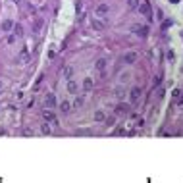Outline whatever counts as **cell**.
<instances>
[{
	"label": "cell",
	"instance_id": "6da1fadb",
	"mask_svg": "<svg viewBox=\"0 0 183 183\" xmlns=\"http://www.w3.org/2000/svg\"><path fill=\"white\" fill-rule=\"evenodd\" d=\"M108 14H110V4H108V2H100V4L96 6V16H98V18H104Z\"/></svg>",
	"mask_w": 183,
	"mask_h": 183
},
{
	"label": "cell",
	"instance_id": "7a4b0ae2",
	"mask_svg": "<svg viewBox=\"0 0 183 183\" xmlns=\"http://www.w3.org/2000/svg\"><path fill=\"white\" fill-rule=\"evenodd\" d=\"M131 31L135 33L137 37H143V39H145L146 35H148V27H146V25H133Z\"/></svg>",
	"mask_w": 183,
	"mask_h": 183
},
{
	"label": "cell",
	"instance_id": "3957f363",
	"mask_svg": "<svg viewBox=\"0 0 183 183\" xmlns=\"http://www.w3.org/2000/svg\"><path fill=\"white\" fill-rule=\"evenodd\" d=\"M141 98V87H133L131 93H129V100H131V104H137Z\"/></svg>",
	"mask_w": 183,
	"mask_h": 183
},
{
	"label": "cell",
	"instance_id": "277c9868",
	"mask_svg": "<svg viewBox=\"0 0 183 183\" xmlns=\"http://www.w3.org/2000/svg\"><path fill=\"white\" fill-rule=\"evenodd\" d=\"M139 10H141V14H143V16H145V18L148 19V21L152 19V10H150V6H148L146 2H145V4H141V6H139Z\"/></svg>",
	"mask_w": 183,
	"mask_h": 183
},
{
	"label": "cell",
	"instance_id": "5b68a950",
	"mask_svg": "<svg viewBox=\"0 0 183 183\" xmlns=\"http://www.w3.org/2000/svg\"><path fill=\"white\" fill-rule=\"evenodd\" d=\"M43 118H44L46 121L54 123V125H58V121H56V118H54V114L50 112V108H48V110H43Z\"/></svg>",
	"mask_w": 183,
	"mask_h": 183
},
{
	"label": "cell",
	"instance_id": "8992f818",
	"mask_svg": "<svg viewBox=\"0 0 183 183\" xmlns=\"http://www.w3.org/2000/svg\"><path fill=\"white\" fill-rule=\"evenodd\" d=\"M123 62L125 64H135L137 62V52H125V54H123Z\"/></svg>",
	"mask_w": 183,
	"mask_h": 183
},
{
	"label": "cell",
	"instance_id": "52a82bcc",
	"mask_svg": "<svg viewBox=\"0 0 183 183\" xmlns=\"http://www.w3.org/2000/svg\"><path fill=\"white\" fill-rule=\"evenodd\" d=\"M93 87H95L93 79H91V77H85V79H83V91H85V93H91Z\"/></svg>",
	"mask_w": 183,
	"mask_h": 183
},
{
	"label": "cell",
	"instance_id": "ba28073f",
	"mask_svg": "<svg viewBox=\"0 0 183 183\" xmlns=\"http://www.w3.org/2000/svg\"><path fill=\"white\" fill-rule=\"evenodd\" d=\"M44 102H46V106L50 108H56V96L52 95V93H48V95H46V98H44Z\"/></svg>",
	"mask_w": 183,
	"mask_h": 183
},
{
	"label": "cell",
	"instance_id": "9c48e42d",
	"mask_svg": "<svg viewBox=\"0 0 183 183\" xmlns=\"http://www.w3.org/2000/svg\"><path fill=\"white\" fill-rule=\"evenodd\" d=\"M106 58H98V60H96V64H95V68H96V70H98V71H104V70H106Z\"/></svg>",
	"mask_w": 183,
	"mask_h": 183
},
{
	"label": "cell",
	"instance_id": "30bf717a",
	"mask_svg": "<svg viewBox=\"0 0 183 183\" xmlns=\"http://www.w3.org/2000/svg\"><path fill=\"white\" fill-rule=\"evenodd\" d=\"M14 29V21L12 19H6V21H2V31L4 33H10Z\"/></svg>",
	"mask_w": 183,
	"mask_h": 183
},
{
	"label": "cell",
	"instance_id": "8fae6325",
	"mask_svg": "<svg viewBox=\"0 0 183 183\" xmlns=\"http://www.w3.org/2000/svg\"><path fill=\"white\" fill-rule=\"evenodd\" d=\"M104 21H100V19H93V29H95V31H104Z\"/></svg>",
	"mask_w": 183,
	"mask_h": 183
},
{
	"label": "cell",
	"instance_id": "7c38bea8",
	"mask_svg": "<svg viewBox=\"0 0 183 183\" xmlns=\"http://www.w3.org/2000/svg\"><path fill=\"white\" fill-rule=\"evenodd\" d=\"M68 91H70L71 95H75V93H77V81H75V79H68Z\"/></svg>",
	"mask_w": 183,
	"mask_h": 183
},
{
	"label": "cell",
	"instance_id": "4fadbf2b",
	"mask_svg": "<svg viewBox=\"0 0 183 183\" xmlns=\"http://www.w3.org/2000/svg\"><path fill=\"white\" fill-rule=\"evenodd\" d=\"M129 112V104H118L116 106V114H127Z\"/></svg>",
	"mask_w": 183,
	"mask_h": 183
},
{
	"label": "cell",
	"instance_id": "5bb4252c",
	"mask_svg": "<svg viewBox=\"0 0 183 183\" xmlns=\"http://www.w3.org/2000/svg\"><path fill=\"white\" fill-rule=\"evenodd\" d=\"M14 35H16V37H21V35H23V27L19 25V23H14Z\"/></svg>",
	"mask_w": 183,
	"mask_h": 183
},
{
	"label": "cell",
	"instance_id": "9a60e30c",
	"mask_svg": "<svg viewBox=\"0 0 183 183\" xmlns=\"http://www.w3.org/2000/svg\"><path fill=\"white\" fill-rule=\"evenodd\" d=\"M70 108H71V104H70L68 100H62V102H60V110H62L64 114H68V112H70Z\"/></svg>",
	"mask_w": 183,
	"mask_h": 183
},
{
	"label": "cell",
	"instance_id": "2e32d148",
	"mask_svg": "<svg viewBox=\"0 0 183 183\" xmlns=\"http://www.w3.org/2000/svg\"><path fill=\"white\" fill-rule=\"evenodd\" d=\"M95 120H96V121H104V120H106V118H104V112H102V110H98V112L95 114Z\"/></svg>",
	"mask_w": 183,
	"mask_h": 183
},
{
	"label": "cell",
	"instance_id": "e0dca14e",
	"mask_svg": "<svg viewBox=\"0 0 183 183\" xmlns=\"http://www.w3.org/2000/svg\"><path fill=\"white\" fill-rule=\"evenodd\" d=\"M41 27H43V19H37V21H35V27H33V31L39 33V31H41Z\"/></svg>",
	"mask_w": 183,
	"mask_h": 183
},
{
	"label": "cell",
	"instance_id": "ac0fdd59",
	"mask_svg": "<svg viewBox=\"0 0 183 183\" xmlns=\"http://www.w3.org/2000/svg\"><path fill=\"white\" fill-rule=\"evenodd\" d=\"M41 131H43L44 135H50V133H52V129H50V125H48V123H44V125L41 127Z\"/></svg>",
	"mask_w": 183,
	"mask_h": 183
},
{
	"label": "cell",
	"instance_id": "d6986e66",
	"mask_svg": "<svg viewBox=\"0 0 183 183\" xmlns=\"http://www.w3.org/2000/svg\"><path fill=\"white\" fill-rule=\"evenodd\" d=\"M25 60H27V48H23L21 54H19V62H25Z\"/></svg>",
	"mask_w": 183,
	"mask_h": 183
},
{
	"label": "cell",
	"instance_id": "ffe728a7",
	"mask_svg": "<svg viewBox=\"0 0 183 183\" xmlns=\"http://www.w3.org/2000/svg\"><path fill=\"white\" fill-rule=\"evenodd\" d=\"M129 8H139V0H127Z\"/></svg>",
	"mask_w": 183,
	"mask_h": 183
},
{
	"label": "cell",
	"instance_id": "44dd1931",
	"mask_svg": "<svg viewBox=\"0 0 183 183\" xmlns=\"http://www.w3.org/2000/svg\"><path fill=\"white\" fill-rule=\"evenodd\" d=\"M116 95H118V98H121V96H123V89L118 87V89H116Z\"/></svg>",
	"mask_w": 183,
	"mask_h": 183
},
{
	"label": "cell",
	"instance_id": "7402d4cb",
	"mask_svg": "<svg viewBox=\"0 0 183 183\" xmlns=\"http://www.w3.org/2000/svg\"><path fill=\"white\" fill-rule=\"evenodd\" d=\"M81 104H83V98H79V96H77V98H75V106H81Z\"/></svg>",
	"mask_w": 183,
	"mask_h": 183
},
{
	"label": "cell",
	"instance_id": "603a6c76",
	"mask_svg": "<svg viewBox=\"0 0 183 183\" xmlns=\"http://www.w3.org/2000/svg\"><path fill=\"white\" fill-rule=\"evenodd\" d=\"M174 96H176V98H177V96H181V91H179V89H176V91H174Z\"/></svg>",
	"mask_w": 183,
	"mask_h": 183
},
{
	"label": "cell",
	"instance_id": "cb8c5ba5",
	"mask_svg": "<svg viewBox=\"0 0 183 183\" xmlns=\"http://www.w3.org/2000/svg\"><path fill=\"white\" fill-rule=\"evenodd\" d=\"M170 25H171V21H164V25H162V29H168Z\"/></svg>",
	"mask_w": 183,
	"mask_h": 183
},
{
	"label": "cell",
	"instance_id": "d4e9b609",
	"mask_svg": "<svg viewBox=\"0 0 183 183\" xmlns=\"http://www.w3.org/2000/svg\"><path fill=\"white\" fill-rule=\"evenodd\" d=\"M14 2H19V0H14Z\"/></svg>",
	"mask_w": 183,
	"mask_h": 183
},
{
	"label": "cell",
	"instance_id": "484cf974",
	"mask_svg": "<svg viewBox=\"0 0 183 183\" xmlns=\"http://www.w3.org/2000/svg\"><path fill=\"white\" fill-rule=\"evenodd\" d=\"M0 89H2V83H0Z\"/></svg>",
	"mask_w": 183,
	"mask_h": 183
},
{
	"label": "cell",
	"instance_id": "4316f807",
	"mask_svg": "<svg viewBox=\"0 0 183 183\" xmlns=\"http://www.w3.org/2000/svg\"><path fill=\"white\" fill-rule=\"evenodd\" d=\"M181 102H183V98H181Z\"/></svg>",
	"mask_w": 183,
	"mask_h": 183
}]
</instances>
